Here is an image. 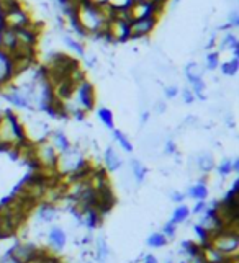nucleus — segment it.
Instances as JSON below:
<instances>
[{"label": "nucleus", "instance_id": "obj_6", "mask_svg": "<svg viewBox=\"0 0 239 263\" xmlns=\"http://www.w3.org/2000/svg\"><path fill=\"white\" fill-rule=\"evenodd\" d=\"M159 25V18L156 17H148L141 18V20H133L130 23V40H143V38L149 36L151 33L156 30V26Z\"/></svg>", "mask_w": 239, "mask_h": 263}, {"label": "nucleus", "instance_id": "obj_22", "mask_svg": "<svg viewBox=\"0 0 239 263\" xmlns=\"http://www.w3.org/2000/svg\"><path fill=\"white\" fill-rule=\"evenodd\" d=\"M113 138H115V141L116 143L120 144V147L123 149V150H126V152H133V143L128 139V136L126 134H123L121 131H116V129H113Z\"/></svg>", "mask_w": 239, "mask_h": 263}, {"label": "nucleus", "instance_id": "obj_8", "mask_svg": "<svg viewBox=\"0 0 239 263\" xmlns=\"http://www.w3.org/2000/svg\"><path fill=\"white\" fill-rule=\"evenodd\" d=\"M8 87H10V90L2 92V96L8 101V103L12 106H17V108H23V110L33 108V101L28 98L18 87H15V85H8Z\"/></svg>", "mask_w": 239, "mask_h": 263}, {"label": "nucleus", "instance_id": "obj_35", "mask_svg": "<svg viewBox=\"0 0 239 263\" xmlns=\"http://www.w3.org/2000/svg\"><path fill=\"white\" fill-rule=\"evenodd\" d=\"M197 123H198L197 116H187V118L184 120V126H187V128H195Z\"/></svg>", "mask_w": 239, "mask_h": 263}, {"label": "nucleus", "instance_id": "obj_21", "mask_svg": "<svg viewBox=\"0 0 239 263\" xmlns=\"http://www.w3.org/2000/svg\"><path fill=\"white\" fill-rule=\"evenodd\" d=\"M221 74L223 75H228V77H234L238 74V71H239V59L238 57H233L231 61H228V62H223L221 66Z\"/></svg>", "mask_w": 239, "mask_h": 263}, {"label": "nucleus", "instance_id": "obj_12", "mask_svg": "<svg viewBox=\"0 0 239 263\" xmlns=\"http://www.w3.org/2000/svg\"><path fill=\"white\" fill-rule=\"evenodd\" d=\"M104 167L106 172H116L123 167V160L120 159V155L116 154V150L113 145H108L105 149V154H104Z\"/></svg>", "mask_w": 239, "mask_h": 263}, {"label": "nucleus", "instance_id": "obj_39", "mask_svg": "<svg viewBox=\"0 0 239 263\" xmlns=\"http://www.w3.org/2000/svg\"><path fill=\"white\" fill-rule=\"evenodd\" d=\"M85 59V64L89 69H94V67L97 66V57L95 56H92V57H84Z\"/></svg>", "mask_w": 239, "mask_h": 263}, {"label": "nucleus", "instance_id": "obj_30", "mask_svg": "<svg viewBox=\"0 0 239 263\" xmlns=\"http://www.w3.org/2000/svg\"><path fill=\"white\" fill-rule=\"evenodd\" d=\"M175 231H177V227H175L174 222H167L162 229V234L165 239H174L175 237Z\"/></svg>", "mask_w": 239, "mask_h": 263}, {"label": "nucleus", "instance_id": "obj_27", "mask_svg": "<svg viewBox=\"0 0 239 263\" xmlns=\"http://www.w3.org/2000/svg\"><path fill=\"white\" fill-rule=\"evenodd\" d=\"M20 5H23L20 0H0V10H2L3 13L10 12V10H13V8H17Z\"/></svg>", "mask_w": 239, "mask_h": 263}, {"label": "nucleus", "instance_id": "obj_41", "mask_svg": "<svg viewBox=\"0 0 239 263\" xmlns=\"http://www.w3.org/2000/svg\"><path fill=\"white\" fill-rule=\"evenodd\" d=\"M143 263H158V260H156V257H153V255H148L144 258V262Z\"/></svg>", "mask_w": 239, "mask_h": 263}, {"label": "nucleus", "instance_id": "obj_18", "mask_svg": "<svg viewBox=\"0 0 239 263\" xmlns=\"http://www.w3.org/2000/svg\"><path fill=\"white\" fill-rule=\"evenodd\" d=\"M62 40H64L66 46L69 48L71 51H74L77 56L84 59V57H85V46L82 45V41H77V40H74V38L69 36V35H64V36H62Z\"/></svg>", "mask_w": 239, "mask_h": 263}, {"label": "nucleus", "instance_id": "obj_11", "mask_svg": "<svg viewBox=\"0 0 239 263\" xmlns=\"http://www.w3.org/2000/svg\"><path fill=\"white\" fill-rule=\"evenodd\" d=\"M48 139H50V143L54 145V149L57 150V154H64V152H67V150L72 147L69 138H67L64 131H61V129L51 131L50 136H48Z\"/></svg>", "mask_w": 239, "mask_h": 263}, {"label": "nucleus", "instance_id": "obj_23", "mask_svg": "<svg viewBox=\"0 0 239 263\" xmlns=\"http://www.w3.org/2000/svg\"><path fill=\"white\" fill-rule=\"evenodd\" d=\"M56 211H57V209H56L54 206H48V204H40V213H38V216H40L41 221L51 222L53 219L56 217Z\"/></svg>", "mask_w": 239, "mask_h": 263}, {"label": "nucleus", "instance_id": "obj_9", "mask_svg": "<svg viewBox=\"0 0 239 263\" xmlns=\"http://www.w3.org/2000/svg\"><path fill=\"white\" fill-rule=\"evenodd\" d=\"M125 5L128 7L130 10V17H131V22L133 20H141V18H148V17H154L153 15V5L148 0H126Z\"/></svg>", "mask_w": 239, "mask_h": 263}, {"label": "nucleus", "instance_id": "obj_26", "mask_svg": "<svg viewBox=\"0 0 239 263\" xmlns=\"http://www.w3.org/2000/svg\"><path fill=\"white\" fill-rule=\"evenodd\" d=\"M219 67V52L218 51H210L207 54V69L214 71Z\"/></svg>", "mask_w": 239, "mask_h": 263}, {"label": "nucleus", "instance_id": "obj_44", "mask_svg": "<svg viewBox=\"0 0 239 263\" xmlns=\"http://www.w3.org/2000/svg\"><path fill=\"white\" fill-rule=\"evenodd\" d=\"M131 2H134V0H131Z\"/></svg>", "mask_w": 239, "mask_h": 263}, {"label": "nucleus", "instance_id": "obj_16", "mask_svg": "<svg viewBox=\"0 0 239 263\" xmlns=\"http://www.w3.org/2000/svg\"><path fill=\"white\" fill-rule=\"evenodd\" d=\"M108 255H110V250H108V245H106L105 239L99 237L95 240V260L99 263H105Z\"/></svg>", "mask_w": 239, "mask_h": 263}, {"label": "nucleus", "instance_id": "obj_17", "mask_svg": "<svg viewBox=\"0 0 239 263\" xmlns=\"http://www.w3.org/2000/svg\"><path fill=\"white\" fill-rule=\"evenodd\" d=\"M130 167H131V172H133V177H134L136 182L143 183L146 175H148V168L144 167L143 162L138 160V159H133V160H131V164H130Z\"/></svg>", "mask_w": 239, "mask_h": 263}, {"label": "nucleus", "instance_id": "obj_2", "mask_svg": "<svg viewBox=\"0 0 239 263\" xmlns=\"http://www.w3.org/2000/svg\"><path fill=\"white\" fill-rule=\"evenodd\" d=\"M36 149H35V159L38 162V168H57V160H59V154L54 149V145L50 143V139H40L35 141Z\"/></svg>", "mask_w": 239, "mask_h": 263}, {"label": "nucleus", "instance_id": "obj_36", "mask_svg": "<svg viewBox=\"0 0 239 263\" xmlns=\"http://www.w3.org/2000/svg\"><path fill=\"white\" fill-rule=\"evenodd\" d=\"M224 123H226L228 128H234V126H236V121H234V116L231 113L224 115Z\"/></svg>", "mask_w": 239, "mask_h": 263}, {"label": "nucleus", "instance_id": "obj_15", "mask_svg": "<svg viewBox=\"0 0 239 263\" xmlns=\"http://www.w3.org/2000/svg\"><path fill=\"white\" fill-rule=\"evenodd\" d=\"M185 77L190 84H193L195 80L203 79V69L202 66L197 64V62H190V64L185 66Z\"/></svg>", "mask_w": 239, "mask_h": 263}, {"label": "nucleus", "instance_id": "obj_7", "mask_svg": "<svg viewBox=\"0 0 239 263\" xmlns=\"http://www.w3.org/2000/svg\"><path fill=\"white\" fill-rule=\"evenodd\" d=\"M36 250L38 247L35 243H17L7 252V257L13 263H27L36 257Z\"/></svg>", "mask_w": 239, "mask_h": 263}, {"label": "nucleus", "instance_id": "obj_42", "mask_svg": "<svg viewBox=\"0 0 239 263\" xmlns=\"http://www.w3.org/2000/svg\"><path fill=\"white\" fill-rule=\"evenodd\" d=\"M179 2H180V0H169V5L177 7V5H179Z\"/></svg>", "mask_w": 239, "mask_h": 263}, {"label": "nucleus", "instance_id": "obj_43", "mask_svg": "<svg viewBox=\"0 0 239 263\" xmlns=\"http://www.w3.org/2000/svg\"><path fill=\"white\" fill-rule=\"evenodd\" d=\"M165 263H172V260H167V262H165Z\"/></svg>", "mask_w": 239, "mask_h": 263}, {"label": "nucleus", "instance_id": "obj_13", "mask_svg": "<svg viewBox=\"0 0 239 263\" xmlns=\"http://www.w3.org/2000/svg\"><path fill=\"white\" fill-rule=\"evenodd\" d=\"M195 167H197L200 172L210 173L214 168V159L210 152H202L200 155H195Z\"/></svg>", "mask_w": 239, "mask_h": 263}, {"label": "nucleus", "instance_id": "obj_4", "mask_svg": "<svg viewBox=\"0 0 239 263\" xmlns=\"http://www.w3.org/2000/svg\"><path fill=\"white\" fill-rule=\"evenodd\" d=\"M104 41L110 43V45L130 41V23H125L120 20H110L106 23Z\"/></svg>", "mask_w": 239, "mask_h": 263}, {"label": "nucleus", "instance_id": "obj_38", "mask_svg": "<svg viewBox=\"0 0 239 263\" xmlns=\"http://www.w3.org/2000/svg\"><path fill=\"white\" fill-rule=\"evenodd\" d=\"M170 198L174 199V203H182L184 199H185V194H184V193H177V191H174L172 194H170Z\"/></svg>", "mask_w": 239, "mask_h": 263}, {"label": "nucleus", "instance_id": "obj_14", "mask_svg": "<svg viewBox=\"0 0 239 263\" xmlns=\"http://www.w3.org/2000/svg\"><path fill=\"white\" fill-rule=\"evenodd\" d=\"M48 240H50V243L56 248V250H61V248H64L66 242H67L66 232L62 231L61 227H53L50 231V236H48Z\"/></svg>", "mask_w": 239, "mask_h": 263}, {"label": "nucleus", "instance_id": "obj_25", "mask_svg": "<svg viewBox=\"0 0 239 263\" xmlns=\"http://www.w3.org/2000/svg\"><path fill=\"white\" fill-rule=\"evenodd\" d=\"M165 243H167V239L164 237L162 232H154L148 237V245L153 248H160V247H164Z\"/></svg>", "mask_w": 239, "mask_h": 263}, {"label": "nucleus", "instance_id": "obj_32", "mask_svg": "<svg viewBox=\"0 0 239 263\" xmlns=\"http://www.w3.org/2000/svg\"><path fill=\"white\" fill-rule=\"evenodd\" d=\"M228 23L231 25V28H238L239 26V12L233 10L228 17Z\"/></svg>", "mask_w": 239, "mask_h": 263}, {"label": "nucleus", "instance_id": "obj_33", "mask_svg": "<svg viewBox=\"0 0 239 263\" xmlns=\"http://www.w3.org/2000/svg\"><path fill=\"white\" fill-rule=\"evenodd\" d=\"M165 155H175L177 154V145H175V143L172 139H169L167 143H165V150H164Z\"/></svg>", "mask_w": 239, "mask_h": 263}, {"label": "nucleus", "instance_id": "obj_24", "mask_svg": "<svg viewBox=\"0 0 239 263\" xmlns=\"http://www.w3.org/2000/svg\"><path fill=\"white\" fill-rule=\"evenodd\" d=\"M188 216H190V209L187 206H184V204H180L179 208H175V211L172 214V221H170V222H174L175 226H177V224L187 221Z\"/></svg>", "mask_w": 239, "mask_h": 263}, {"label": "nucleus", "instance_id": "obj_10", "mask_svg": "<svg viewBox=\"0 0 239 263\" xmlns=\"http://www.w3.org/2000/svg\"><path fill=\"white\" fill-rule=\"evenodd\" d=\"M15 80L12 74V62L10 56L7 52L0 51V90H3V87L12 85V82Z\"/></svg>", "mask_w": 239, "mask_h": 263}, {"label": "nucleus", "instance_id": "obj_31", "mask_svg": "<svg viewBox=\"0 0 239 263\" xmlns=\"http://www.w3.org/2000/svg\"><path fill=\"white\" fill-rule=\"evenodd\" d=\"M180 95H182V100H184V103L185 105H192L195 100V95H193V92L190 90V89H184L182 92H180Z\"/></svg>", "mask_w": 239, "mask_h": 263}, {"label": "nucleus", "instance_id": "obj_5", "mask_svg": "<svg viewBox=\"0 0 239 263\" xmlns=\"http://www.w3.org/2000/svg\"><path fill=\"white\" fill-rule=\"evenodd\" d=\"M33 18L30 17V13L23 5L13 8L10 12H5L3 13V18H2V25L8 28V30H22V28H25L28 23H30Z\"/></svg>", "mask_w": 239, "mask_h": 263}, {"label": "nucleus", "instance_id": "obj_3", "mask_svg": "<svg viewBox=\"0 0 239 263\" xmlns=\"http://www.w3.org/2000/svg\"><path fill=\"white\" fill-rule=\"evenodd\" d=\"M72 101H74L80 110H84L85 113H90V111L95 108V87L89 79L76 87Z\"/></svg>", "mask_w": 239, "mask_h": 263}, {"label": "nucleus", "instance_id": "obj_34", "mask_svg": "<svg viewBox=\"0 0 239 263\" xmlns=\"http://www.w3.org/2000/svg\"><path fill=\"white\" fill-rule=\"evenodd\" d=\"M165 110H167V105H165V101H156V103H154V111L158 115L165 113Z\"/></svg>", "mask_w": 239, "mask_h": 263}, {"label": "nucleus", "instance_id": "obj_29", "mask_svg": "<svg viewBox=\"0 0 239 263\" xmlns=\"http://www.w3.org/2000/svg\"><path fill=\"white\" fill-rule=\"evenodd\" d=\"M179 87L177 85H167V87H164V95H165V98L167 100H174L175 96L179 95Z\"/></svg>", "mask_w": 239, "mask_h": 263}, {"label": "nucleus", "instance_id": "obj_20", "mask_svg": "<svg viewBox=\"0 0 239 263\" xmlns=\"http://www.w3.org/2000/svg\"><path fill=\"white\" fill-rule=\"evenodd\" d=\"M97 116H99V120L104 123L105 128H108L111 131L115 129V121H113V113H111V110L99 108V110H97Z\"/></svg>", "mask_w": 239, "mask_h": 263}, {"label": "nucleus", "instance_id": "obj_28", "mask_svg": "<svg viewBox=\"0 0 239 263\" xmlns=\"http://www.w3.org/2000/svg\"><path fill=\"white\" fill-rule=\"evenodd\" d=\"M218 173L221 175V177H228L229 173H233V168H231V159H229V157L223 159V162L218 165Z\"/></svg>", "mask_w": 239, "mask_h": 263}, {"label": "nucleus", "instance_id": "obj_37", "mask_svg": "<svg viewBox=\"0 0 239 263\" xmlns=\"http://www.w3.org/2000/svg\"><path fill=\"white\" fill-rule=\"evenodd\" d=\"M205 209H207V203H205V201H197V204H195V208H193V213L195 214L203 213Z\"/></svg>", "mask_w": 239, "mask_h": 263}, {"label": "nucleus", "instance_id": "obj_40", "mask_svg": "<svg viewBox=\"0 0 239 263\" xmlns=\"http://www.w3.org/2000/svg\"><path fill=\"white\" fill-rule=\"evenodd\" d=\"M148 120H149V111H143V115H141V126H144L146 123H148Z\"/></svg>", "mask_w": 239, "mask_h": 263}, {"label": "nucleus", "instance_id": "obj_1", "mask_svg": "<svg viewBox=\"0 0 239 263\" xmlns=\"http://www.w3.org/2000/svg\"><path fill=\"white\" fill-rule=\"evenodd\" d=\"M208 245H212L214 250L221 252L226 257H234L239 248V232L221 229L216 234H212L208 237Z\"/></svg>", "mask_w": 239, "mask_h": 263}, {"label": "nucleus", "instance_id": "obj_19", "mask_svg": "<svg viewBox=\"0 0 239 263\" xmlns=\"http://www.w3.org/2000/svg\"><path fill=\"white\" fill-rule=\"evenodd\" d=\"M187 194L190 198L197 199V201H205L207 196H208V188H207V185L197 183V185H193V187H190Z\"/></svg>", "mask_w": 239, "mask_h": 263}]
</instances>
